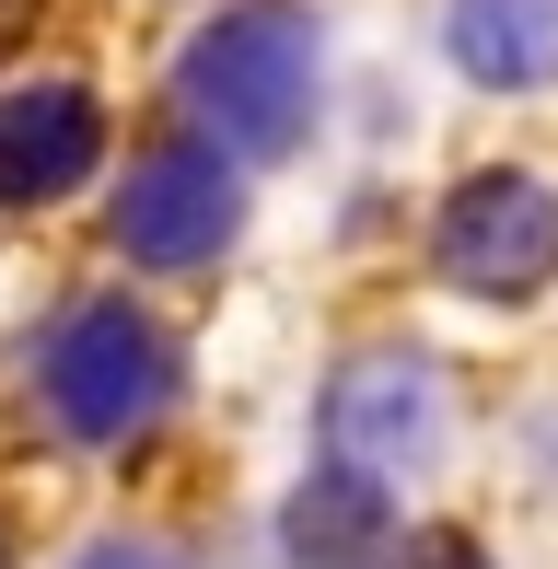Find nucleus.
<instances>
[{
	"mask_svg": "<svg viewBox=\"0 0 558 569\" xmlns=\"http://www.w3.org/2000/svg\"><path fill=\"white\" fill-rule=\"evenodd\" d=\"M175 93H187V117L210 128L221 163H279V151H302L315 93H326V36H315V12H302V0H233L221 23H198V36H187Z\"/></svg>",
	"mask_w": 558,
	"mask_h": 569,
	"instance_id": "nucleus-1",
	"label": "nucleus"
},
{
	"mask_svg": "<svg viewBox=\"0 0 558 569\" xmlns=\"http://www.w3.org/2000/svg\"><path fill=\"white\" fill-rule=\"evenodd\" d=\"M279 558L291 569H396L408 535H396V500L349 465H315V477L279 500Z\"/></svg>",
	"mask_w": 558,
	"mask_h": 569,
	"instance_id": "nucleus-7",
	"label": "nucleus"
},
{
	"mask_svg": "<svg viewBox=\"0 0 558 569\" xmlns=\"http://www.w3.org/2000/svg\"><path fill=\"white\" fill-rule=\"evenodd\" d=\"M106 232H117V256H129V268L187 279V268H210V256L245 232V174L221 163L210 140H163V151H140V163H129Z\"/></svg>",
	"mask_w": 558,
	"mask_h": 569,
	"instance_id": "nucleus-5",
	"label": "nucleus"
},
{
	"mask_svg": "<svg viewBox=\"0 0 558 569\" xmlns=\"http://www.w3.org/2000/svg\"><path fill=\"white\" fill-rule=\"evenodd\" d=\"M70 569H175V558H163V547H140V535H93Z\"/></svg>",
	"mask_w": 558,
	"mask_h": 569,
	"instance_id": "nucleus-9",
	"label": "nucleus"
},
{
	"mask_svg": "<svg viewBox=\"0 0 558 569\" xmlns=\"http://www.w3.org/2000/svg\"><path fill=\"white\" fill-rule=\"evenodd\" d=\"M430 268L454 279L466 302H536L558 279V187L524 163H489L442 198L430 221Z\"/></svg>",
	"mask_w": 558,
	"mask_h": 569,
	"instance_id": "nucleus-3",
	"label": "nucleus"
},
{
	"mask_svg": "<svg viewBox=\"0 0 558 569\" xmlns=\"http://www.w3.org/2000/svg\"><path fill=\"white\" fill-rule=\"evenodd\" d=\"M315 430H326V465L396 488V477H430L442 465V372L419 349H349L315 396Z\"/></svg>",
	"mask_w": 558,
	"mask_h": 569,
	"instance_id": "nucleus-4",
	"label": "nucleus"
},
{
	"mask_svg": "<svg viewBox=\"0 0 558 569\" xmlns=\"http://www.w3.org/2000/svg\"><path fill=\"white\" fill-rule=\"evenodd\" d=\"M36 23H47V0H0V70L36 47Z\"/></svg>",
	"mask_w": 558,
	"mask_h": 569,
	"instance_id": "nucleus-10",
	"label": "nucleus"
},
{
	"mask_svg": "<svg viewBox=\"0 0 558 569\" xmlns=\"http://www.w3.org/2000/svg\"><path fill=\"white\" fill-rule=\"evenodd\" d=\"M442 47L477 93H547L558 82V0H442Z\"/></svg>",
	"mask_w": 558,
	"mask_h": 569,
	"instance_id": "nucleus-8",
	"label": "nucleus"
},
{
	"mask_svg": "<svg viewBox=\"0 0 558 569\" xmlns=\"http://www.w3.org/2000/svg\"><path fill=\"white\" fill-rule=\"evenodd\" d=\"M93 163H106V106L82 82L36 70L0 93V210H59L93 187Z\"/></svg>",
	"mask_w": 558,
	"mask_h": 569,
	"instance_id": "nucleus-6",
	"label": "nucleus"
},
{
	"mask_svg": "<svg viewBox=\"0 0 558 569\" xmlns=\"http://www.w3.org/2000/svg\"><path fill=\"white\" fill-rule=\"evenodd\" d=\"M187 396V360H175L163 315H140L129 291L70 302L36 338V419L70 453H129L140 430H163V407Z\"/></svg>",
	"mask_w": 558,
	"mask_h": 569,
	"instance_id": "nucleus-2",
	"label": "nucleus"
}]
</instances>
